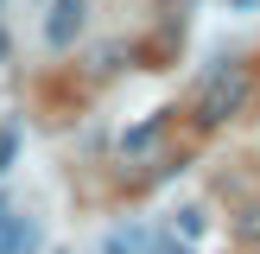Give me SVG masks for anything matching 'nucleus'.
Returning <instances> with one entry per match:
<instances>
[{"label": "nucleus", "mask_w": 260, "mask_h": 254, "mask_svg": "<svg viewBox=\"0 0 260 254\" xmlns=\"http://www.w3.org/2000/svg\"><path fill=\"white\" fill-rule=\"evenodd\" d=\"M241 96H248V70H241V64H229V70H216L210 83H203V96H197V121H203V127L229 121V114L241 108Z\"/></svg>", "instance_id": "obj_1"}, {"label": "nucleus", "mask_w": 260, "mask_h": 254, "mask_svg": "<svg viewBox=\"0 0 260 254\" xmlns=\"http://www.w3.org/2000/svg\"><path fill=\"white\" fill-rule=\"evenodd\" d=\"M0 254H38V223L0 203Z\"/></svg>", "instance_id": "obj_2"}, {"label": "nucleus", "mask_w": 260, "mask_h": 254, "mask_svg": "<svg viewBox=\"0 0 260 254\" xmlns=\"http://www.w3.org/2000/svg\"><path fill=\"white\" fill-rule=\"evenodd\" d=\"M83 13H89V0H51V19H45V38L51 45H76V32H83Z\"/></svg>", "instance_id": "obj_3"}, {"label": "nucleus", "mask_w": 260, "mask_h": 254, "mask_svg": "<svg viewBox=\"0 0 260 254\" xmlns=\"http://www.w3.org/2000/svg\"><path fill=\"white\" fill-rule=\"evenodd\" d=\"M102 254H146V229H114L102 241Z\"/></svg>", "instance_id": "obj_4"}, {"label": "nucleus", "mask_w": 260, "mask_h": 254, "mask_svg": "<svg viewBox=\"0 0 260 254\" xmlns=\"http://www.w3.org/2000/svg\"><path fill=\"white\" fill-rule=\"evenodd\" d=\"M152 140H159V121H146V127H140V134H127V152H146Z\"/></svg>", "instance_id": "obj_5"}, {"label": "nucleus", "mask_w": 260, "mask_h": 254, "mask_svg": "<svg viewBox=\"0 0 260 254\" xmlns=\"http://www.w3.org/2000/svg\"><path fill=\"white\" fill-rule=\"evenodd\" d=\"M13 152H19V134H13V127H0V172L13 165Z\"/></svg>", "instance_id": "obj_6"}, {"label": "nucleus", "mask_w": 260, "mask_h": 254, "mask_svg": "<svg viewBox=\"0 0 260 254\" xmlns=\"http://www.w3.org/2000/svg\"><path fill=\"white\" fill-rule=\"evenodd\" d=\"M235 229H241V235H248V241H260V203H254V210H248V216H241V223H235Z\"/></svg>", "instance_id": "obj_7"}, {"label": "nucleus", "mask_w": 260, "mask_h": 254, "mask_svg": "<svg viewBox=\"0 0 260 254\" xmlns=\"http://www.w3.org/2000/svg\"><path fill=\"white\" fill-rule=\"evenodd\" d=\"M159 254H184V248H159Z\"/></svg>", "instance_id": "obj_8"}]
</instances>
